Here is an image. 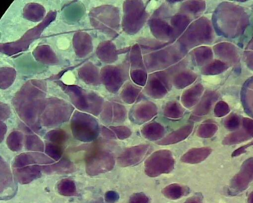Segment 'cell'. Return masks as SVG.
Returning a JSON list of instances; mask_svg holds the SVG:
<instances>
[{"instance_id":"cell-1","label":"cell","mask_w":253,"mask_h":203,"mask_svg":"<svg viewBox=\"0 0 253 203\" xmlns=\"http://www.w3.org/2000/svg\"><path fill=\"white\" fill-rule=\"evenodd\" d=\"M86 172L90 176H96L111 170L115 164L113 154L95 144L85 156Z\"/></svg>"},{"instance_id":"cell-2","label":"cell","mask_w":253,"mask_h":203,"mask_svg":"<svg viewBox=\"0 0 253 203\" xmlns=\"http://www.w3.org/2000/svg\"><path fill=\"white\" fill-rule=\"evenodd\" d=\"M71 127L74 138L83 142H90L95 140L99 133L97 121L87 116H75L71 121Z\"/></svg>"},{"instance_id":"cell-3","label":"cell","mask_w":253,"mask_h":203,"mask_svg":"<svg viewBox=\"0 0 253 203\" xmlns=\"http://www.w3.org/2000/svg\"><path fill=\"white\" fill-rule=\"evenodd\" d=\"M145 172L151 177L171 172L174 167V160L171 153L166 150L154 153L145 162Z\"/></svg>"},{"instance_id":"cell-4","label":"cell","mask_w":253,"mask_h":203,"mask_svg":"<svg viewBox=\"0 0 253 203\" xmlns=\"http://www.w3.org/2000/svg\"><path fill=\"white\" fill-rule=\"evenodd\" d=\"M152 149L153 147L148 145L126 149L118 157V164L122 167L136 165L143 161Z\"/></svg>"},{"instance_id":"cell-5","label":"cell","mask_w":253,"mask_h":203,"mask_svg":"<svg viewBox=\"0 0 253 203\" xmlns=\"http://www.w3.org/2000/svg\"><path fill=\"white\" fill-rule=\"evenodd\" d=\"M54 161L45 154L39 152H27L18 155L15 159L14 168H19L33 165L53 163Z\"/></svg>"},{"instance_id":"cell-6","label":"cell","mask_w":253,"mask_h":203,"mask_svg":"<svg viewBox=\"0 0 253 203\" xmlns=\"http://www.w3.org/2000/svg\"><path fill=\"white\" fill-rule=\"evenodd\" d=\"M43 171V166L33 165L15 168L14 172L19 182L21 184H28L40 178Z\"/></svg>"},{"instance_id":"cell-7","label":"cell","mask_w":253,"mask_h":203,"mask_svg":"<svg viewBox=\"0 0 253 203\" xmlns=\"http://www.w3.org/2000/svg\"><path fill=\"white\" fill-rule=\"evenodd\" d=\"M193 126L187 125L175 131L163 140L157 143L158 145L166 146L174 144L187 138L191 133Z\"/></svg>"},{"instance_id":"cell-8","label":"cell","mask_w":253,"mask_h":203,"mask_svg":"<svg viewBox=\"0 0 253 203\" xmlns=\"http://www.w3.org/2000/svg\"><path fill=\"white\" fill-rule=\"evenodd\" d=\"M43 170L46 173H70L75 170V166L69 159L63 158L56 163L43 166Z\"/></svg>"},{"instance_id":"cell-9","label":"cell","mask_w":253,"mask_h":203,"mask_svg":"<svg viewBox=\"0 0 253 203\" xmlns=\"http://www.w3.org/2000/svg\"><path fill=\"white\" fill-rule=\"evenodd\" d=\"M23 135L19 131L12 132L8 137L7 145L9 148L13 152L20 151L23 147Z\"/></svg>"},{"instance_id":"cell-10","label":"cell","mask_w":253,"mask_h":203,"mask_svg":"<svg viewBox=\"0 0 253 203\" xmlns=\"http://www.w3.org/2000/svg\"><path fill=\"white\" fill-rule=\"evenodd\" d=\"M58 191L60 194L65 196H74L77 194L74 182L71 180L64 179L58 184Z\"/></svg>"},{"instance_id":"cell-11","label":"cell","mask_w":253,"mask_h":203,"mask_svg":"<svg viewBox=\"0 0 253 203\" xmlns=\"http://www.w3.org/2000/svg\"><path fill=\"white\" fill-rule=\"evenodd\" d=\"M1 193L7 189L9 186L12 184V176L10 170L6 163L2 160H1Z\"/></svg>"},{"instance_id":"cell-12","label":"cell","mask_w":253,"mask_h":203,"mask_svg":"<svg viewBox=\"0 0 253 203\" xmlns=\"http://www.w3.org/2000/svg\"><path fill=\"white\" fill-rule=\"evenodd\" d=\"M25 147L32 151L42 152L44 147L43 142L36 135H28L26 137Z\"/></svg>"},{"instance_id":"cell-13","label":"cell","mask_w":253,"mask_h":203,"mask_svg":"<svg viewBox=\"0 0 253 203\" xmlns=\"http://www.w3.org/2000/svg\"><path fill=\"white\" fill-rule=\"evenodd\" d=\"M45 138L50 143L61 145L66 141L67 135L63 130H54L49 132Z\"/></svg>"},{"instance_id":"cell-14","label":"cell","mask_w":253,"mask_h":203,"mask_svg":"<svg viewBox=\"0 0 253 203\" xmlns=\"http://www.w3.org/2000/svg\"><path fill=\"white\" fill-rule=\"evenodd\" d=\"M45 152L52 159L58 161L62 157L63 149L60 145L49 143L46 145Z\"/></svg>"},{"instance_id":"cell-15","label":"cell","mask_w":253,"mask_h":203,"mask_svg":"<svg viewBox=\"0 0 253 203\" xmlns=\"http://www.w3.org/2000/svg\"><path fill=\"white\" fill-rule=\"evenodd\" d=\"M143 131H153V132L145 135L148 139H152V140H157L161 138L164 134L163 127H162L160 125L158 124H152L147 125L144 128Z\"/></svg>"},{"instance_id":"cell-16","label":"cell","mask_w":253,"mask_h":203,"mask_svg":"<svg viewBox=\"0 0 253 203\" xmlns=\"http://www.w3.org/2000/svg\"><path fill=\"white\" fill-rule=\"evenodd\" d=\"M188 191V188L181 186L178 184H172L170 185L167 188H166L164 190V194L166 195V196H169L172 194V195L170 196L176 197H180V196H183L184 193Z\"/></svg>"},{"instance_id":"cell-17","label":"cell","mask_w":253,"mask_h":203,"mask_svg":"<svg viewBox=\"0 0 253 203\" xmlns=\"http://www.w3.org/2000/svg\"><path fill=\"white\" fill-rule=\"evenodd\" d=\"M110 128L120 139H125L129 137L131 134L130 130L125 127H111Z\"/></svg>"},{"instance_id":"cell-18","label":"cell","mask_w":253,"mask_h":203,"mask_svg":"<svg viewBox=\"0 0 253 203\" xmlns=\"http://www.w3.org/2000/svg\"><path fill=\"white\" fill-rule=\"evenodd\" d=\"M102 134L104 136L107 137L110 139H114L115 138V135L111 132L110 130L105 128V127H102Z\"/></svg>"},{"instance_id":"cell-19","label":"cell","mask_w":253,"mask_h":203,"mask_svg":"<svg viewBox=\"0 0 253 203\" xmlns=\"http://www.w3.org/2000/svg\"><path fill=\"white\" fill-rule=\"evenodd\" d=\"M7 130V126L1 122V142L4 139L5 135L6 133Z\"/></svg>"},{"instance_id":"cell-20","label":"cell","mask_w":253,"mask_h":203,"mask_svg":"<svg viewBox=\"0 0 253 203\" xmlns=\"http://www.w3.org/2000/svg\"><path fill=\"white\" fill-rule=\"evenodd\" d=\"M99 203L98 202H93V203Z\"/></svg>"}]
</instances>
